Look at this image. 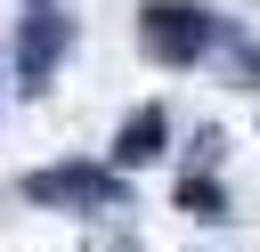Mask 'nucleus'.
<instances>
[{
    "label": "nucleus",
    "instance_id": "39448f33",
    "mask_svg": "<svg viewBox=\"0 0 260 252\" xmlns=\"http://www.w3.org/2000/svg\"><path fill=\"white\" fill-rule=\"evenodd\" d=\"M179 203H187L195 219H228V195H219V179H179Z\"/></svg>",
    "mask_w": 260,
    "mask_h": 252
},
{
    "label": "nucleus",
    "instance_id": "f257e3e1",
    "mask_svg": "<svg viewBox=\"0 0 260 252\" xmlns=\"http://www.w3.org/2000/svg\"><path fill=\"white\" fill-rule=\"evenodd\" d=\"M32 211H122V171L114 163H49V171H32L24 187H16Z\"/></svg>",
    "mask_w": 260,
    "mask_h": 252
},
{
    "label": "nucleus",
    "instance_id": "f03ea898",
    "mask_svg": "<svg viewBox=\"0 0 260 252\" xmlns=\"http://www.w3.org/2000/svg\"><path fill=\"white\" fill-rule=\"evenodd\" d=\"M211 41H219V24L187 0H146L138 8V49L154 65H195V57H211Z\"/></svg>",
    "mask_w": 260,
    "mask_h": 252
},
{
    "label": "nucleus",
    "instance_id": "20e7f679",
    "mask_svg": "<svg viewBox=\"0 0 260 252\" xmlns=\"http://www.w3.org/2000/svg\"><path fill=\"white\" fill-rule=\"evenodd\" d=\"M162 138H171V114H162V106H138V114L114 130V171H138V163H154V154H162Z\"/></svg>",
    "mask_w": 260,
    "mask_h": 252
},
{
    "label": "nucleus",
    "instance_id": "7ed1b4c3",
    "mask_svg": "<svg viewBox=\"0 0 260 252\" xmlns=\"http://www.w3.org/2000/svg\"><path fill=\"white\" fill-rule=\"evenodd\" d=\"M65 41H73V24H65L49 0H32V16L16 24V89H49V73H57Z\"/></svg>",
    "mask_w": 260,
    "mask_h": 252
}]
</instances>
